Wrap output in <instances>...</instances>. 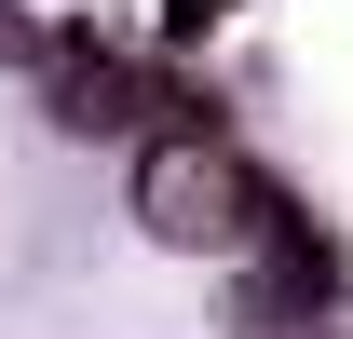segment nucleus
<instances>
[{
  "instance_id": "f257e3e1",
  "label": "nucleus",
  "mask_w": 353,
  "mask_h": 339,
  "mask_svg": "<svg viewBox=\"0 0 353 339\" xmlns=\"http://www.w3.org/2000/svg\"><path fill=\"white\" fill-rule=\"evenodd\" d=\"M136 231L218 258V245H245V231H272V204H259V176H245V150H231L218 123H150L136 136Z\"/></svg>"
},
{
  "instance_id": "f03ea898",
  "label": "nucleus",
  "mask_w": 353,
  "mask_h": 339,
  "mask_svg": "<svg viewBox=\"0 0 353 339\" xmlns=\"http://www.w3.org/2000/svg\"><path fill=\"white\" fill-rule=\"evenodd\" d=\"M41 82H54V123H68V136H123V123H150V82H136L109 41H68Z\"/></svg>"
}]
</instances>
